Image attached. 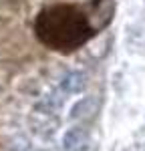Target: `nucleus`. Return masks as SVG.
<instances>
[{"mask_svg":"<svg viewBox=\"0 0 145 151\" xmlns=\"http://www.w3.org/2000/svg\"><path fill=\"white\" fill-rule=\"evenodd\" d=\"M95 111H97V99L95 97H85L71 109V117L72 119H81V117L93 115Z\"/></svg>","mask_w":145,"mask_h":151,"instance_id":"nucleus-4","label":"nucleus"},{"mask_svg":"<svg viewBox=\"0 0 145 151\" xmlns=\"http://www.w3.org/2000/svg\"><path fill=\"white\" fill-rule=\"evenodd\" d=\"M34 30L38 40L57 52H72L95 35L89 16L75 4H55L45 8L36 16Z\"/></svg>","mask_w":145,"mask_h":151,"instance_id":"nucleus-1","label":"nucleus"},{"mask_svg":"<svg viewBox=\"0 0 145 151\" xmlns=\"http://www.w3.org/2000/svg\"><path fill=\"white\" fill-rule=\"evenodd\" d=\"M87 145V133L83 129L75 127L65 135V149L67 151H81Z\"/></svg>","mask_w":145,"mask_h":151,"instance_id":"nucleus-3","label":"nucleus"},{"mask_svg":"<svg viewBox=\"0 0 145 151\" xmlns=\"http://www.w3.org/2000/svg\"><path fill=\"white\" fill-rule=\"evenodd\" d=\"M83 87H85V75H83V73H69V75L65 77V81L60 83V87L57 89V93H55V95L62 101V99L69 97V95L79 93Z\"/></svg>","mask_w":145,"mask_h":151,"instance_id":"nucleus-2","label":"nucleus"}]
</instances>
